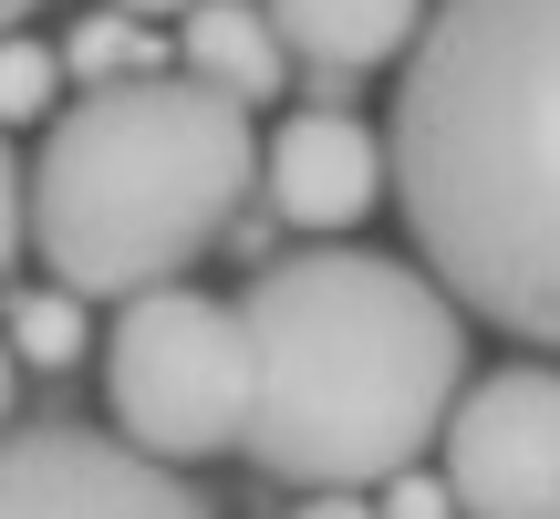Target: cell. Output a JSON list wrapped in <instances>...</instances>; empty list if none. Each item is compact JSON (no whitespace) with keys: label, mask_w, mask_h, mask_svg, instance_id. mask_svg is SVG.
<instances>
[{"label":"cell","mask_w":560,"mask_h":519,"mask_svg":"<svg viewBox=\"0 0 560 519\" xmlns=\"http://www.w3.org/2000/svg\"><path fill=\"white\" fill-rule=\"evenodd\" d=\"M384 177L457 312L560 354V0H425Z\"/></svg>","instance_id":"1"},{"label":"cell","mask_w":560,"mask_h":519,"mask_svg":"<svg viewBox=\"0 0 560 519\" xmlns=\"http://www.w3.org/2000/svg\"><path fill=\"white\" fill-rule=\"evenodd\" d=\"M260 343V405L240 458L291 488H384L446 437L467 395V312L353 240H312L240 291Z\"/></svg>","instance_id":"2"},{"label":"cell","mask_w":560,"mask_h":519,"mask_svg":"<svg viewBox=\"0 0 560 519\" xmlns=\"http://www.w3.org/2000/svg\"><path fill=\"white\" fill-rule=\"evenodd\" d=\"M260 187V125L187 73L94 83L32 157V250L52 291L136 301L187 280Z\"/></svg>","instance_id":"3"},{"label":"cell","mask_w":560,"mask_h":519,"mask_svg":"<svg viewBox=\"0 0 560 519\" xmlns=\"http://www.w3.org/2000/svg\"><path fill=\"white\" fill-rule=\"evenodd\" d=\"M104 405L115 437L145 458H240L249 405H260V343H249L240 301L208 291H136L104 322Z\"/></svg>","instance_id":"4"},{"label":"cell","mask_w":560,"mask_h":519,"mask_svg":"<svg viewBox=\"0 0 560 519\" xmlns=\"http://www.w3.org/2000/svg\"><path fill=\"white\" fill-rule=\"evenodd\" d=\"M436 447L457 519H560V364L467 374Z\"/></svg>","instance_id":"5"},{"label":"cell","mask_w":560,"mask_h":519,"mask_svg":"<svg viewBox=\"0 0 560 519\" xmlns=\"http://www.w3.org/2000/svg\"><path fill=\"white\" fill-rule=\"evenodd\" d=\"M0 519H219L166 458L104 426H11L0 437Z\"/></svg>","instance_id":"6"},{"label":"cell","mask_w":560,"mask_h":519,"mask_svg":"<svg viewBox=\"0 0 560 519\" xmlns=\"http://www.w3.org/2000/svg\"><path fill=\"white\" fill-rule=\"evenodd\" d=\"M260 187H270L280 219L312 229V240H342V229H363L384 198H395V177H384V136L363 115H342V104H301L291 125H270Z\"/></svg>","instance_id":"7"},{"label":"cell","mask_w":560,"mask_h":519,"mask_svg":"<svg viewBox=\"0 0 560 519\" xmlns=\"http://www.w3.org/2000/svg\"><path fill=\"white\" fill-rule=\"evenodd\" d=\"M260 11H270L280 53H291L322 94H353L363 73L405 62L416 32H425V0H260Z\"/></svg>","instance_id":"8"},{"label":"cell","mask_w":560,"mask_h":519,"mask_svg":"<svg viewBox=\"0 0 560 519\" xmlns=\"http://www.w3.org/2000/svg\"><path fill=\"white\" fill-rule=\"evenodd\" d=\"M177 73L208 83L219 104H240V115H260L280 83H291V53H280L260 0H198L187 32H177Z\"/></svg>","instance_id":"9"},{"label":"cell","mask_w":560,"mask_h":519,"mask_svg":"<svg viewBox=\"0 0 560 519\" xmlns=\"http://www.w3.org/2000/svg\"><path fill=\"white\" fill-rule=\"evenodd\" d=\"M11 364H32V374H62V364H83V343H94V322H83L73 291H11Z\"/></svg>","instance_id":"10"},{"label":"cell","mask_w":560,"mask_h":519,"mask_svg":"<svg viewBox=\"0 0 560 519\" xmlns=\"http://www.w3.org/2000/svg\"><path fill=\"white\" fill-rule=\"evenodd\" d=\"M62 73H83V94H94V83L156 73V62H145V42H136V21H125V11H83L73 32H62Z\"/></svg>","instance_id":"11"},{"label":"cell","mask_w":560,"mask_h":519,"mask_svg":"<svg viewBox=\"0 0 560 519\" xmlns=\"http://www.w3.org/2000/svg\"><path fill=\"white\" fill-rule=\"evenodd\" d=\"M52 94H62V53L11 32V42H0V125H42Z\"/></svg>","instance_id":"12"},{"label":"cell","mask_w":560,"mask_h":519,"mask_svg":"<svg viewBox=\"0 0 560 519\" xmlns=\"http://www.w3.org/2000/svg\"><path fill=\"white\" fill-rule=\"evenodd\" d=\"M21 250H32V166H21L11 136H0V280H11Z\"/></svg>","instance_id":"13"},{"label":"cell","mask_w":560,"mask_h":519,"mask_svg":"<svg viewBox=\"0 0 560 519\" xmlns=\"http://www.w3.org/2000/svg\"><path fill=\"white\" fill-rule=\"evenodd\" d=\"M384 488H395V499H384V519H446V509H457L446 488H425L416 468H405V478H384Z\"/></svg>","instance_id":"14"},{"label":"cell","mask_w":560,"mask_h":519,"mask_svg":"<svg viewBox=\"0 0 560 519\" xmlns=\"http://www.w3.org/2000/svg\"><path fill=\"white\" fill-rule=\"evenodd\" d=\"M291 519H384V509L363 499V488H322V499H301Z\"/></svg>","instance_id":"15"},{"label":"cell","mask_w":560,"mask_h":519,"mask_svg":"<svg viewBox=\"0 0 560 519\" xmlns=\"http://www.w3.org/2000/svg\"><path fill=\"white\" fill-rule=\"evenodd\" d=\"M11 384H21V364H11V333H0V426H11Z\"/></svg>","instance_id":"16"},{"label":"cell","mask_w":560,"mask_h":519,"mask_svg":"<svg viewBox=\"0 0 560 519\" xmlns=\"http://www.w3.org/2000/svg\"><path fill=\"white\" fill-rule=\"evenodd\" d=\"M125 21H145V11H198V0H115Z\"/></svg>","instance_id":"17"},{"label":"cell","mask_w":560,"mask_h":519,"mask_svg":"<svg viewBox=\"0 0 560 519\" xmlns=\"http://www.w3.org/2000/svg\"><path fill=\"white\" fill-rule=\"evenodd\" d=\"M32 11H42V0H0V42H11V32H21Z\"/></svg>","instance_id":"18"}]
</instances>
